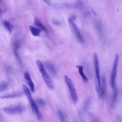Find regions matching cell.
<instances>
[{"label": "cell", "mask_w": 122, "mask_h": 122, "mask_svg": "<svg viewBox=\"0 0 122 122\" xmlns=\"http://www.w3.org/2000/svg\"><path fill=\"white\" fill-rule=\"evenodd\" d=\"M44 1L47 5L50 6L51 4V2L50 0H43Z\"/></svg>", "instance_id": "cell-21"}, {"label": "cell", "mask_w": 122, "mask_h": 122, "mask_svg": "<svg viewBox=\"0 0 122 122\" xmlns=\"http://www.w3.org/2000/svg\"><path fill=\"white\" fill-rule=\"evenodd\" d=\"M37 102L40 106L41 107L44 106L45 104L44 101L41 98H38L37 100Z\"/></svg>", "instance_id": "cell-19"}, {"label": "cell", "mask_w": 122, "mask_h": 122, "mask_svg": "<svg viewBox=\"0 0 122 122\" xmlns=\"http://www.w3.org/2000/svg\"><path fill=\"white\" fill-rule=\"evenodd\" d=\"M75 8L79 9H82L84 7V5L83 2L81 0H78L74 5Z\"/></svg>", "instance_id": "cell-18"}, {"label": "cell", "mask_w": 122, "mask_h": 122, "mask_svg": "<svg viewBox=\"0 0 122 122\" xmlns=\"http://www.w3.org/2000/svg\"><path fill=\"white\" fill-rule=\"evenodd\" d=\"M22 87L24 92L30 103L33 113L38 119L41 120L42 117L39 111L36 104L32 98L29 89L27 86L24 84L22 85Z\"/></svg>", "instance_id": "cell-1"}, {"label": "cell", "mask_w": 122, "mask_h": 122, "mask_svg": "<svg viewBox=\"0 0 122 122\" xmlns=\"http://www.w3.org/2000/svg\"><path fill=\"white\" fill-rule=\"evenodd\" d=\"M29 29L32 34L34 36H39L41 32V30L35 27L30 25Z\"/></svg>", "instance_id": "cell-12"}, {"label": "cell", "mask_w": 122, "mask_h": 122, "mask_svg": "<svg viewBox=\"0 0 122 122\" xmlns=\"http://www.w3.org/2000/svg\"><path fill=\"white\" fill-rule=\"evenodd\" d=\"M118 60V56L116 55L113 63V66L112 71L111 78V84L112 87L114 89L115 87V81L116 76L117 69Z\"/></svg>", "instance_id": "cell-6"}, {"label": "cell", "mask_w": 122, "mask_h": 122, "mask_svg": "<svg viewBox=\"0 0 122 122\" xmlns=\"http://www.w3.org/2000/svg\"><path fill=\"white\" fill-rule=\"evenodd\" d=\"M36 63L46 85L49 89H53L54 88L53 83L43 65L39 60L37 61Z\"/></svg>", "instance_id": "cell-2"}, {"label": "cell", "mask_w": 122, "mask_h": 122, "mask_svg": "<svg viewBox=\"0 0 122 122\" xmlns=\"http://www.w3.org/2000/svg\"><path fill=\"white\" fill-rule=\"evenodd\" d=\"M3 25L5 29L10 33L12 32L13 27L9 21L5 20L3 22Z\"/></svg>", "instance_id": "cell-13"}, {"label": "cell", "mask_w": 122, "mask_h": 122, "mask_svg": "<svg viewBox=\"0 0 122 122\" xmlns=\"http://www.w3.org/2000/svg\"><path fill=\"white\" fill-rule=\"evenodd\" d=\"M68 20L72 30L78 40L81 42H83L84 39L77 25L70 18L68 19Z\"/></svg>", "instance_id": "cell-5"}, {"label": "cell", "mask_w": 122, "mask_h": 122, "mask_svg": "<svg viewBox=\"0 0 122 122\" xmlns=\"http://www.w3.org/2000/svg\"><path fill=\"white\" fill-rule=\"evenodd\" d=\"M52 22L53 24L56 25H60V22L57 20H53L52 21Z\"/></svg>", "instance_id": "cell-20"}, {"label": "cell", "mask_w": 122, "mask_h": 122, "mask_svg": "<svg viewBox=\"0 0 122 122\" xmlns=\"http://www.w3.org/2000/svg\"><path fill=\"white\" fill-rule=\"evenodd\" d=\"M8 84L5 81H2L0 83V92H2L7 89L8 87Z\"/></svg>", "instance_id": "cell-16"}, {"label": "cell", "mask_w": 122, "mask_h": 122, "mask_svg": "<svg viewBox=\"0 0 122 122\" xmlns=\"http://www.w3.org/2000/svg\"><path fill=\"white\" fill-rule=\"evenodd\" d=\"M93 14L95 15H97L95 11H94V9L92 8H91Z\"/></svg>", "instance_id": "cell-23"}, {"label": "cell", "mask_w": 122, "mask_h": 122, "mask_svg": "<svg viewBox=\"0 0 122 122\" xmlns=\"http://www.w3.org/2000/svg\"><path fill=\"white\" fill-rule=\"evenodd\" d=\"M24 93V92L22 91L8 93L1 95L0 96V98L2 99L15 98L20 97L23 95Z\"/></svg>", "instance_id": "cell-9"}, {"label": "cell", "mask_w": 122, "mask_h": 122, "mask_svg": "<svg viewBox=\"0 0 122 122\" xmlns=\"http://www.w3.org/2000/svg\"><path fill=\"white\" fill-rule=\"evenodd\" d=\"M34 23L38 27L45 32H47V30L41 22L38 20L36 19L35 20Z\"/></svg>", "instance_id": "cell-15"}, {"label": "cell", "mask_w": 122, "mask_h": 122, "mask_svg": "<svg viewBox=\"0 0 122 122\" xmlns=\"http://www.w3.org/2000/svg\"><path fill=\"white\" fill-rule=\"evenodd\" d=\"M76 67L78 69L79 73L81 76L83 82L85 83L87 82L88 79L83 72V66L81 65H79L77 66Z\"/></svg>", "instance_id": "cell-11"}, {"label": "cell", "mask_w": 122, "mask_h": 122, "mask_svg": "<svg viewBox=\"0 0 122 122\" xmlns=\"http://www.w3.org/2000/svg\"><path fill=\"white\" fill-rule=\"evenodd\" d=\"M93 59L95 73L97 81V83L96 84L100 87L101 79L99 65V61L97 55V54L96 53H94L93 54Z\"/></svg>", "instance_id": "cell-7"}, {"label": "cell", "mask_w": 122, "mask_h": 122, "mask_svg": "<svg viewBox=\"0 0 122 122\" xmlns=\"http://www.w3.org/2000/svg\"><path fill=\"white\" fill-rule=\"evenodd\" d=\"M24 78L26 83L29 86L31 91L32 92H34L35 91L34 85L28 72L26 71L25 72Z\"/></svg>", "instance_id": "cell-8"}, {"label": "cell", "mask_w": 122, "mask_h": 122, "mask_svg": "<svg viewBox=\"0 0 122 122\" xmlns=\"http://www.w3.org/2000/svg\"><path fill=\"white\" fill-rule=\"evenodd\" d=\"M46 65L47 68L52 74H54L56 73V70L54 65L50 63H47Z\"/></svg>", "instance_id": "cell-14"}, {"label": "cell", "mask_w": 122, "mask_h": 122, "mask_svg": "<svg viewBox=\"0 0 122 122\" xmlns=\"http://www.w3.org/2000/svg\"><path fill=\"white\" fill-rule=\"evenodd\" d=\"M64 79L68 87L72 100L74 102H76L78 100L74 84L67 76H65Z\"/></svg>", "instance_id": "cell-3"}, {"label": "cell", "mask_w": 122, "mask_h": 122, "mask_svg": "<svg viewBox=\"0 0 122 122\" xmlns=\"http://www.w3.org/2000/svg\"><path fill=\"white\" fill-rule=\"evenodd\" d=\"M106 87L105 78V77L103 76L102 78V83L101 84L100 90L98 94L100 97L103 98L104 96Z\"/></svg>", "instance_id": "cell-10"}, {"label": "cell", "mask_w": 122, "mask_h": 122, "mask_svg": "<svg viewBox=\"0 0 122 122\" xmlns=\"http://www.w3.org/2000/svg\"><path fill=\"white\" fill-rule=\"evenodd\" d=\"M71 18L73 20H74L76 18V16L75 15H73L71 16Z\"/></svg>", "instance_id": "cell-22"}, {"label": "cell", "mask_w": 122, "mask_h": 122, "mask_svg": "<svg viewBox=\"0 0 122 122\" xmlns=\"http://www.w3.org/2000/svg\"><path fill=\"white\" fill-rule=\"evenodd\" d=\"M57 113L60 120L61 122H65V117L62 112L60 110H58L57 111Z\"/></svg>", "instance_id": "cell-17"}, {"label": "cell", "mask_w": 122, "mask_h": 122, "mask_svg": "<svg viewBox=\"0 0 122 122\" xmlns=\"http://www.w3.org/2000/svg\"><path fill=\"white\" fill-rule=\"evenodd\" d=\"M25 109L24 107L19 105L6 107L2 108V110L4 112L11 115L20 113L24 111Z\"/></svg>", "instance_id": "cell-4"}]
</instances>
